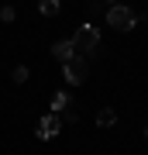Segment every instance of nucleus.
I'll return each instance as SVG.
<instances>
[{
    "label": "nucleus",
    "instance_id": "nucleus-1",
    "mask_svg": "<svg viewBox=\"0 0 148 155\" xmlns=\"http://www.w3.org/2000/svg\"><path fill=\"white\" fill-rule=\"evenodd\" d=\"M107 24L117 28V31H131L134 24H138V14L131 11V7H124V4H114V7L107 11Z\"/></svg>",
    "mask_w": 148,
    "mask_h": 155
},
{
    "label": "nucleus",
    "instance_id": "nucleus-2",
    "mask_svg": "<svg viewBox=\"0 0 148 155\" xmlns=\"http://www.w3.org/2000/svg\"><path fill=\"white\" fill-rule=\"evenodd\" d=\"M86 59H83V55H72L69 62H62V76H66V83L69 86H79L83 83V79H86Z\"/></svg>",
    "mask_w": 148,
    "mask_h": 155
},
{
    "label": "nucleus",
    "instance_id": "nucleus-3",
    "mask_svg": "<svg viewBox=\"0 0 148 155\" xmlns=\"http://www.w3.org/2000/svg\"><path fill=\"white\" fill-rule=\"evenodd\" d=\"M72 45H76V52H93L97 45H100V31L93 28V24H79V31H76V38H72Z\"/></svg>",
    "mask_w": 148,
    "mask_h": 155
},
{
    "label": "nucleus",
    "instance_id": "nucleus-4",
    "mask_svg": "<svg viewBox=\"0 0 148 155\" xmlns=\"http://www.w3.org/2000/svg\"><path fill=\"white\" fill-rule=\"evenodd\" d=\"M59 131H62V121H59V114H55V110H52V114H45L41 121H38V138H41V141L55 138Z\"/></svg>",
    "mask_w": 148,
    "mask_h": 155
},
{
    "label": "nucleus",
    "instance_id": "nucleus-5",
    "mask_svg": "<svg viewBox=\"0 0 148 155\" xmlns=\"http://www.w3.org/2000/svg\"><path fill=\"white\" fill-rule=\"evenodd\" d=\"M52 55H55V62H69L72 55H76V45L72 41H55L52 45Z\"/></svg>",
    "mask_w": 148,
    "mask_h": 155
},
{
    "label": "nucleus",
    "instance_id": "nucleus-6",
    "mask_svg": "<svg viewBox=\"0 0 148 155\" xmlns=\"http://www.w3.org/2000/svg\"><path fill=\"white\" fill-rule=\"evenodd\" d=\"M66 107H72V100H69L66 93H55V97H52V110H55V114H62Z\"/></svg>",
    "mask_w": 148,
    "mask_h": 155
},
{
    "label": "nucleus",
    "instance_id": "nucleus-7",
    "mask_svg": "<svg viewBox=\"0 0 148 155\" xmlns=\"http://www.w3.org/2000/svg\"><path fill=\"white\" fill-rule=\"evenodd\" d=\"M38 11L45 17H55V14H59V0H38Z\"/></svg>",
    "mask_w": 148,
    "mask_h": 155
},
{
    "label": "nucleus",
    "instance_id": "nucleus-8",
    "mask_svg": "<svg viewBox=\"0 0 148 155\" xmlns=\"http://www.w3.org/2000/svg\"><path fill=\"white\" fill-rule=\"evenodd\" d=\"M114 121H117V114L110 110V107H104V110L97 114V124H100V127H110V124H114Z\"/></svg>",
    "mask_w": 148,
    "mask_h": 155
},
{
    "label": "nucleus",
    "instance_id": "nucleus-9",
    "mask_svg": "<svg viewBox=\"0 0 148 155\" xmlns=\"http://www.w3.org/2000/svg\"><path fill=\"white\" fill-rule=\"evenodd\" d=\"M24 79H28V66H17L14 69V83H24Z\"/></svg>",
    "mask_w": 148,
    "mask_h": 155
},
{
    "label": "nucleus",
    "instance_id": "nucleus-10",
    "mask_svg": "<svg viewBox=\"0 0 148 155\" xmlns=\"http://www.w3.org/2000/svg\"><path fill=\"white\" fill-rule=\"evenodd\" d=\"M110 4H121V0H110Z\"/></svg>",
    "mask_w": 148,
    "mask_h": 155
},
{
    "label": "nucleus",
    "instance_id": "nucleus-11",
    "mask_svg": "<svg viewBox=\"0 0 148 155\" xmlns=\"http://www.w3.org/2000/svg\"><path fill=\"white\" fill-rule=\"evenodd\" d=\"M145 134H148V127H145Z\"/></svg>",
    "mask_w": 148,
    "mask_h": 155
}]
</instances>
